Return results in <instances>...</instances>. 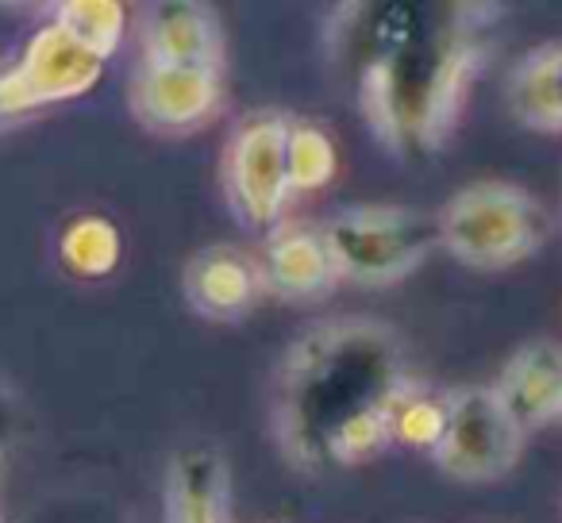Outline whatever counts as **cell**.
Returning a JSON list of instances; mask_svg holds the SVG:
<instances>
[{
  "instance_id": "277c9868",
  "label": "cell",
  "mask_w": 562,
  "mask_h": 523,
  "mask_svg": "<svg viewBox=\"0 0 562 523\" xmlns=\"http://www.w3.org/2000/svg\"><path fill=\"white\" fill-rule=\"evenodd\" d=\"M339 277L359 285H390L416 274L439 247V224L401 204H351L324 224Z\"/></svg>"
},
{
  "instance_id": "9a60e30c",
  "label": "cell",
  "mask_w": 562,
  "mask_h": 523,
  "mask_svg": "<svg viewBox=\"0 0 562 523\" xmlns=\"http://www.w3.org/2000/svg\"><path fill=\"white\" fill-rule=\"evenodd\" d=\"M58 262L78 282H104L124 262V231L104 212H81L58 235Z\"/></svg>"
},
{
  "instance_id": "5bb4252c",
  "label": "cell",
  "mask_w": 562,
  "mask_h": 523,
  "mask_svg": "<svg viewBox=\"0 0 562 523\" xmlns=\"http://www.w3.org/2000/svg\"><path fill=\"white\" fill-rule=\"evenodd\" d=\"M508 109L520 124L562 132V43L539 47L508 78Z\"/></svg>"
},
{
  "instance_id": "8992f818",
  "label": "cell",
  "mask_w": 562,
  "mask_h": 523,
  "mask_svg": "<svg viewBox=\"0 0 562 523\" xmlns=\"http://www.w3.org/2000/svg\"><path fill=\"white\" fill-rule=\"evenodd\" d=\"M104 62L89 55L55 20L27 39L24 55L0 70V127L43 112L50 104L86 96L101 81Z\"/></svg>"
},
{
  "instance_id": "5b68a950",
  "label": "cell",
  "mask_w": 562,
  "mask_h": 523,
  "mask_svg": "<svg viewBox=\"0 0 562 523\" xmlns=\"http://www.w3.org/2000/svg\"><path fill=\"white\" fill-rule=\"evenodd\" d=\"M290 112L258 109L235 124L220 158V181L235 219L247 231L270 235L285 224L290 189Z\"/></svg>"
},
{
  "instance_id": "8fae6325",
  "label": "cell",
  "mask_w": 562,
  "mask_h": 523,
  "mask_svg": "<svg viewBox=\"0 0 562 523\" xmlns=\"http://www.w3.org/2000/svg\"><path fill=\"white\" fill-rule=\"evenodd\" d=\"M139 62L224 70V32H220V20L209 4H196V0L150 4L139 20Z\"/></svg>"
},
{
  "instance_id": "30bf717a",
  "label": "cell",
  "mask_w": 562,
  "mask_h": 523,
  "mask_svg": "<svg viewBox=\"0 0 562 523\" xmlns=\"http://www.w3.org/2000/svg\"><path fill=\"white\" fill-rule=\"evenodd\" d=\"M258 266L266 293L281 300H324L344 282L324 227L308 224H281L278 231L266 235Z\"/></svg>"
},
{
  "instance_id": "7a4b0ae2",
  "label": "cell",
  "mask_w": 562,
  "mask_h": 523,
  "mask_svg": "<svg viewBox=\"0 0 562 523\" xmlns=\"http://www.w3.org/2000/svg\"><path fill=\"white\" fill-rule=\"evenodd\" d=\"M405 389V346L385 323L362 316L313 323L278 369V446L301 469L378 458L393 446V408Z\"/></svg>"
},
{
  "instance_id": "3957f363",
  "label": "cell",
  "mask_w": 562,
  "mask_h": 523,
  "mask_svg": "<svg viewBox=\"0 0 562 523\" xmlns=\"http://www.w3.org/2000/svg\"><path fill=\"white\" fill-rule=\"evenodd\" d=\"M439 224V247L474 270H508L543 247L551 219L543 204L520 185L508 181H474L459 189Z\"/></svg>"
},
{
  "instance_id": "7c38bea8",
  "label": "cell",
  "mask_w": 562,
  "mask_h": 523,
  "mask_svg": "<svg viewBox=\"0 0 562 523\" xmlns=\"http://www.w3.org/2000/svg\"><path fill=\"white\" fill-rule=\"evenodd\" d=\"M490 389L524 435L547 428L562 416V346H520L497 374V385H490Z\"/></svg>"
},
{
  "instance_id": "ac0fdd59",
  "label": "cell",
  "mask_w": 562,
  "mask_h": 523,
  "mask_svg": "<svg viewBox=\"0 0 562 523\" xmlns=\"http://www.w3.org/2000/svg\"><path fill=\"white\" fill-rule=\"evenodd\" d=\"M447 423H451V393L408 385L405 397L393 408V443L436 454V446L447 435Z\"/></svg>"
},
{
  "instance_id": "2e32d148",
  "label": "cell",
  "mask_w": 562,
  "mask_h": 523,
  "mask_svg": "<svg viewBox=\"0 0 562 523\" xmlns=\"http://www.w3.org/2000/svg\"><path fill=\"white\" fill-rule=\"evenodd\" d=\"M339 173V147L336 135L316 120H297L290 124V189L293 196L321 193Z\"/></svg>"
},
{
  "instance_id": "ba28073f",
  "label": "cell",
  "mask_w": 562,
  "mask_h": 523,
  "mask_svg": "<svg viewBox=\"0 0 562 523\" xmlns=\"http://www.w3.org/2000/svg\"><path fill=\"white\" fill-rule=\"evenodd\" d=\"M132 112L155 135H189L204 127L224 104V70L212 66L139 62L127 89Z\"/></svg>"
},
{
  "instance_id": "e0dca14e",
  "label": "cell",
  "mask_w": 562,
  "mask_h": 523,
  "mask_svg": "<svg viewBox=\"0 0 562 523\" xmlns=\"http://www.w3.org/2000/svg\"><path fill=\"white\" fill-rule=\"evenodd\" d=\"M55 24L66 27L89 55L109 62L127 35V9L116 0H70L55 9Z\"/></svg>"
},
{
  "instance_id": "9c48e42d",
  "label": "cell",
  "mask_w": 562,
  "mask_h": 523,
  "mask_svg": "<svg viewBox=\"0 0 562 523\" xmlns=\"http://www.w3.org/2000/svg\"><path fill=\"white\" fill-rule=\"evenodd\" d=\"M181 285H186L189 308L216 323H239L266 297L258 258L247 254L243 247H232V242L196 250L186 262V282Z\"/></svg>"
},
{
  "instance_id": "52a82bcc",
  "label": "cell",
  "mask_w": 562,
  "mask_h": 523,
  "mask_svg": "<svg viewBox=\"0 0 562 523\" xmlns=\"http://www.w3.org/2000/svg\"><path fill=\"white\" fill-rule=\"evenodd\" d=\"M524 431L501 408L493 389H454L451 423L443 443L436 446V466L454 481H497L520 458Z\"/></svg>"
},
{
  "instance_id": "6da1fadb",
  "label": "cell",
  "mask_w": 562,
  "mask_h": 523,
  "mask_svg": "<svg viewBox=\"0 0 562 523\" xmlns=\"http://www.w3.org/2000/svg\"><path fill=\"white\" fill-rule=\"evenodd\" d=\"M474 4H351L336 55L370 132L401 158H431L462 120L485 47Z\"/></svg>"
},
{
  "instance_id": "4fadbf2b",
  "label": "cell",
  "mask_w": 562,
  "mask_h": 523,
  "mask_svg": "<svg viewBox=\"0 0 562 523\" xmlns=\"http://www.w3.org/2000/svg\"><path fill=\"white\" fill-rule=\"evenodd\" d=\"M166 523H227V474L216 451H186L178 458Z\"/></svg>"
},
{
  "instance_id": "d6986e66",
  "label": "cell",
  "mask_w": 562,
  "mask_h": 523,
  "mask_svg": "<svg viewBox=\"0 0 562 523\" xmlns=\"http://www.w3.org/2000/svg\"><path fill=\"white\" fill-rule=\"evenodd\" d=\"M9 435V408H4V397H0V439Z\"/></svg>"
}]
</instances>
